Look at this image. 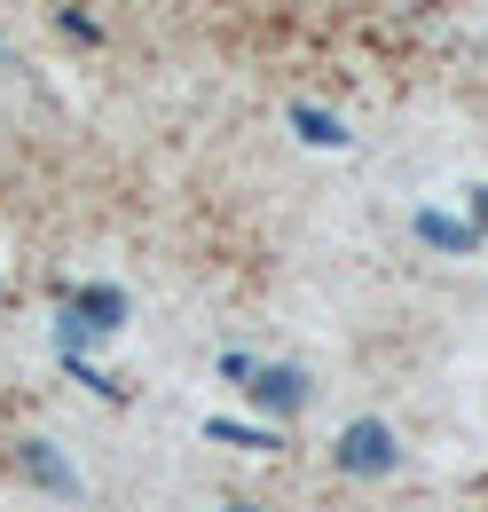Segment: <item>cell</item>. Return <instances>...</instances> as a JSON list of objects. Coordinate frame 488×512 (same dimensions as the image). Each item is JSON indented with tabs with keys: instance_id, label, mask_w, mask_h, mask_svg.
Listing matches in <instances>:
<instances>
[{
	"instance_id": "cell-1",
	"label": "cell",
	"mask_w": 488,
	"mask_h": 512,
	"mask_svg": "<svg viewBox=\"0 0 488 512\" xmlns=\"http://www.w3.org/2000/svg\"><path fill=\"white\" fill-rule=\"evenodd\" d=\"M339 473H355V481H378V473H394L402 465V442H394V426L386 418H355L347 434H339Z\"/></svg>"
},
{
	"instance_id": "cell-2",
	"label": "cell",
	"mask_w": 488,
	"mask_h": 512,
	"mask_svg": "<svg viewBox=\"0 0 488 512\" xmlns=\"http://www.w3.org/2000/svg\"><path fill=\"white\" fill-rule=\"evenodd\" d=\"M244 394H252L260 410H284V418H292V410H307V394H315V386H307L300 363H252Z\"/></svg>"
},
{
	"instance_id": "cell-3",
	"label": "cell",
	"mask_w": 488,
	"mask_h": 512,
	"mask_svg": "<svg viewBox=\"0 0 488 512\" xmlns=\"http://www.w3.org/2000/svg\"><path fill=\"white\" fill-rule=\"evenodd\" d=\"M410 229L426 237L433 253H473V245H481V229H473V221H449V213H433V205L410 213Z\"/></svg>"
},
{
	"instance_id": "cell-4",
	"label": "cell",
	"mask_w": 488,
	"mask_h": 512,
	"mask_svg": "<svg viewBox=\"0 0 488 512\" xmlns=\"http://www.w3.org/2000/svg\"><path fill=\"white\" fill-rule=\"evenodd\" d=\"M24 473H32L40 489H56V497H79V473L63 465V449H56V442H24Z\"/></svg>"
},
{
	"instance_id": "cell-5",
	"label": "cell",
	"mask_w": 488,
	"mask_h": 512,
	"mask_svg": "<svg viewBox=\"0 0 488 512\" xmlns=\"http://www.w3.org/2000/svg\"><path fill=\"white\" fill-rule=\"evenodd\" d=\"M292 127H300L315 150H347V127H339L331 111H315V103H292Z\"/></svg>"
},
{
	"instance_id": "cell-6",
	"label": "cell",
	"mask_w": 488,
	"mask_h": 512,
	"mask_svg": "<svg viewBox=\"0 0 488 512\" xmlns=\"http://www.w3.org/2000/svg\"><path fill=\"white\" fill-rule=\"evenodd\" d=\"M205 434H213V442H229V449H276L268 434H252V426H229V418H205Z\"/></svg>"
},
{
	"instance_id": "cell-7",
	"label": "cell",
	"mask_w": 488,
	"mask_h": 512,
	"mask_svg": "<svg viewBox=\"0 0 488 512\" xmlns=\"http://www.w3.org/2000/svg\"><path fill=\"white\" fill-rule=\"evenodd\" d=\"M473 229H488V182L473 190Z\"/></svg>"
},
{
	"instance_id": "cell-8",
	"label": "cell",
	"mask_w": 488,
	"mask_h": 512,
	"mask_svg": "<svg viewBox=\"0 0 488 512\" xmlns=\"http://www.w3.org/2000/svg\"><path fill=\"white\" fill-rule=\"evenodd\" d=\"M229 512H252V505H229Z\"/></svg>"
}]
</instances>
